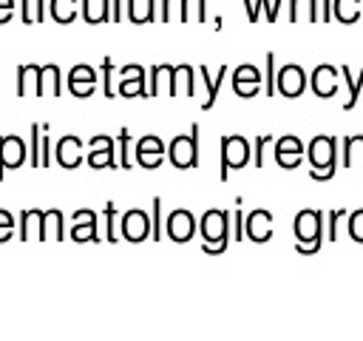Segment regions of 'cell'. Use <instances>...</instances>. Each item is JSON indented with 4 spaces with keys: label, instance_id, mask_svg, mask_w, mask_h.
Here are the masks:
<instances>
[{
    "label": "cell",
    "instance_id": "f546056e",
    "mask_svg": "<svg viewBox=\"0 0 363 341\" xmlns=\"http://www.w3.org/2000/svg\"><path fill=\"white\" fill-rule=\"evenodd\" d=\"M128 20L130 23H153L156 20V0H128Z\"/></svg>",
    "mask_w": 363,
    "mask_h": 341
},
{
    "label": "cell",
    "instance_id": "60d3db41",
    "mask_svg": "<svg viewBox=\"0 0 363 341\" xmlns=\"http://www.w3.org/2000/svg\"><path fill=\"white\" fill-rule=\"evenodd\" d=\"M105 239L108 242L119 239V233H116V205L113 202H105Z\"/></svg>",
    "mask_w": 363,
    "mask_h": 341
},
{
    "label": "cell",
    "instance_id": "4dcf8cb0",
    "mask_svg": "<svg viewBox=\"0 0 363 341\" xmlns=\"http://www.w3.org/2000/svg\"><path fill=\"white\" fill-rule=\"evenodd\" d=\"M82 20L91 23V26L111 20V0H99V3H94V0H82Z\"/></svg>",
    "mask_w": 363,
    "mask_h": 341
},
{
    "label": "cell",
    "instance_id": "5b68a950",
    "mask_svg": "<svg viewBox=\"0 0 363 341\" xmlns=\"http://www.w3.org/2000/svg\"><path fill=\"white\" fill-rule=\"evenodd\" d=\"M167 159L173 168L179 170H187V168H196L199 165V125L193 122L187 134H179L170 139L167 145Z\"/></svg>",
    "mask_w": 363,
    "mask_h": 341
},
{
    "label": "cell",
    "instance_id": "ffe728a7",
    "mask_svg": "<svg viewBox=\"0 0 363 341\" xmlns=\"http://www.w3.org/2000/svg\"><path fill=\"white\" fill-rule=\"evenodd\" d=\"M173 68H176V65H167V63H159V65L150 68L147 97H159V94L173 97Z\"/></svg>",
    "mask_w": 363,
    "mask_h": 341
},
{
    "label": "cell",
    "instance_id": "7bdbcfd3",
    "mask_svg": "<svg viewBox=\"0 0 363 341\" xmlns=\"http://www.w3.org/2000/svg\"><path fill=\"white\" fill-rule=\"evenodd\" d=\"M116 139H119V168H125V170H128V168L133 165V162H130V156H128L130 131H128V128H119V136H116Z\"/></svg>",
    "mask_w": 363,
    "mask_h": 341
},
{
    "label": "cell",
    "instance_id": "e575fe53",
    "mask_svg": "<svg viewBox=\"0 0 363 341\" xmlns=\"http://www.w3.org/2000/svg\"><path fill=\"white\" fill-rule=\"evenodd\" d=\"M346 233H349L352 242L363 244V207L349 210V216H346Z\"/></svg>",
    "mask_w": 363,
    "mask_h": 341
},
{
    "label": "cell",
    "instance_id": "ba28073f",
    "mask_svg": "<svg viewBox=\"0 0 363 341\" xmlns=\"http://www.w3.org/2000/svg\"><path fill=\"white\" fill-rule=\"evenodd\" d=\"M26 159H28V148L17 134L0 136V179L6 176V170H17Z\"/></svg>",
    "mask_w": 363,
    "mask_h": 341
},
{
    "label": "cell",
    "instance_id": "3957f363",
    "mask_svg": "<svg viewBox=\"0 0 363 341\" xmlns=\"http://www.w3.org/2000/svg\"><path fill=\"white\" fill-rule=\"evenodd\" d=\"M292 230H295V250H298L301 256L318 253L320 244H323V210L303 207V210L295 216Z\"/></svg>",
    "mask_w": 363,
    "mask_h": 341
},
{
    "label": "cell",
    "instance_id": "ee69618b",
    "mask_svg": "<svg viewBox=\"0 0 363 341\" xmlns=\"http://www.w3.org/2000/svg\"><path fill=\"white\" fill-rule=\"evenodd\" d=\"M269 134H264V136H255V148H252V165L255 168H264V151H267V145H269Z\"/></svg>",
    "mask_w": 363,
    "mask_h": 341
},
{
    "label": "cell",
    "instance_id": "277c9868",
    "mask_svg": "<svg viewBox=\"0 0 363 341\" xmlns=\"http://www.w3.org/2000/svg\"><path fill=\"white\" fill-rule=\"evenodd\" d=\"M218 156H221V162H218V179L227 182L230 179V170H241L244 165H250L252 148H250V142L241 134H227V136H221Z\"/></svg>",
    "mask_w": 363,
    "mask_h": 341
},
{
    "label": "cell",
    "instance_id": "cb8c5ba5",
    "mask_svg": "<svg viewBox=\"0 0 363 341\" xmlns=\"http://www.w3.org/2000/svg\"><path fill=\"white\" fill-rule=\"evenodd\" d=\"M88 165H91L94 170H99V168H119V162H116V148H113V139H108L105 145H96V148H91V153H88Z\"/></svg>",
    "mask_w": 363,
    "mask_h": 341
},
{
    "label": "cell",
    "instance_id": "83f0119b",
    "mask_svg": "<svg viewBox=\"0 0 363 341\" xmlns=\"http://www.w3.org/2000/svg\"><path fill=\"white\" fill-rule=\"evenodd\" d=\"M340 74H343L346 88H349V99L343 102V111H354V108H357V99H360V91H363V68H360L357 77H352V68L343 63V65H340Z\"/></svg>",
    "mask_w": 363,
    "mask_h": 341
},
{
    "label": "cell",
    "instance_id": "52a82bcc",
    "mask_svg": "<svg viewBox=\"0 0 363 341\" xmlns=\"http://www.w3.org/2000/svg\"><path fill=\"white\" fill-rule=\"evenodd\" d=\"M164 233L170 242H190L196 236V216L187 210V207H176L167 213V222H164Z\"/></svg>",
    "mask_w": 363,
    "mask_h": 341
},
{
    "label": "cell",
    "instance_id": "e0dca14e",
    "mask_svg": "<svg viewBox=\"0 0 363 341\" xmlns=\"http://www.w3.org/2000/svg\"><path fill=\"white\" fill-rule=\"evenodd\" d=\"M227 65H221L213 77H210V68L207 65H199L196 68V74H199V80L204 82V99H201V111H210L213 105H216V99H218V91H221V82H224V77H227Z\"/></svg>",
    "mask_w": 363,
    "mask_h": 341
},
{
    "label": "cell",
    "instance_id": "484cf974",
    "mask_svg": "<svg viewBox=\"0 0 363 341\" xmlns=\"http://www.w3.org/2000/svg\"><path fill=\"white\" fill-rule=\"evenodd\" d=\"M116 97H147V82H145V71L119 77L116 85Z\"/></svg>",
    "mask_w": 363,
    "mask_h": 341
},
{
    "label": "cell",
    "instance_id": "b9f144b4",
    "mask_svg": "<svg viewBox=\"0 0 363 341\" xmlns=\"http://www.w3.org/2000/svg\"><path fill=\"white\" fill-rule=\"evenodd\" d=\"M43 20V0H23V23H40Z\"/></svg>",
    "mask_w": 363,
    "mask_h": 341
},
{
    "label": "cell",
    "instance_id": "ac0fdd59",
    "mask_svg": "<svg viewBox=\"0 0 363 341\" xmlns=\"http://www.w3.org/2000/svg\"><path fill=\"white\" fill-rule=\"evenodd\" d=\"M40 71H43V65H37V63H23V65H17V97H43V91H40Z\"/></svg>",
    "mask_w": 363,
    "mask_h": 341
},
{
    "label": "cell",
    "instance_id": "74e56055",
    "mask_svg": "<svg viewBox=\"0 0 363 341\" xmlns=\"http://www.w3.org/2000/svg\"><path fill=\"white\" fill-rule=\"evenodd\" d=\"M162 230H164V224H162V196H153V202H150V239L159 242Z\"/></svg>",
    "mask_w": 363,
    "mask_h": 341
},
{
    "label": "cell",
    "instance_id": "4316f807",
    "mask_svg": "<svg viewBox=\"0 0 363 341\" xmlns=\"http://www.w3.org/2000/svg\"><path fill=\"white\" fill-rule=\"evenodd\" d=\"M40 219H43V210L40 207H26L20 210V239L28 242V239H40Z\"/></svg>",
    "mask_w": 363,
    "mask_h": 341
},
{
    "label": "cell",
    "instance_id": "603a6c76",
    "mask_svg": "<svg viewBox=\"0 0 363 341\" xmlns=\"http://www.w3.org/2000/svg\"><path fill=\"white\" fill-rule=\"evenodd\" d=\"M340 165L343 168H354V165L363 168V134H354V136L343 139V145H340Z\"/></svg>",
    "mask_w": 363,
    "mask_h": 341
},
{
    "label": "cell",
    "instance_id": "8992f818",
    "mask_svg": "<svg viewBox=\"0 0 363 341\" xmlns=\"http://www.w3.org/2000/svg\"><path fill=\"white\" fill-rule=\"evenodd\" d=\"M306 71L298 65V63H286L275 71V91L286 99H298L303 91H306Z\"/></svg>",
    "mask_w": 363,
    "mask_h": 341
},
{
    "label": "cell",
    "instance_id": "ab89813d",
    "mask_svg": "<svg viewBox=\"0 0 363 341\" xmlns=\"http://www.w3.org/2000/svg\"><path fill=\"white\" fill-rule=\"evenodd\" d=\"M204 23L207 20V11H204V0H184V23Z\"/></svg>",
    "mask_w": 363,
    "mask_h": 341
},
{
    "label": "cell",
    "instance_id": "1f68e13d",
    "mask_svg": "<svg viewBox=\"0 0 363 341\" xmlns=\"http://www.w3.org/2000/svg\"><path fill=\"white\" fill-rule=\"evenodd\" d=\"M332 11H335V17L343 26L357 23V17H360V0H335L332 3Z\"/></svg>",
    "mask_w": 363,
    "mask_h": 341
},
{
    "label": "cell",
    "instance_id": "d590c367",
    "mask_svg": "<svg viewBox=\"0 0 363 341\" xmlns=\"http://www.w3.org/2000/svg\"><path fill=\"white\" fill-rule=\"evenodd\" d=\"M99 71H102V94L108 97V99H113L116 97V85H113V60L111 57H102V65H99Z\"/></svg>",
    "mask_w": 363,
    "mask_h": 341
},
{
    "label": "cell",
    "instance_id": "816d5d0a",
    "mask_svg": "<svg viewBox=\"0 0 363 341\" xmlns=\"http://www.w3.org/2000/svg\"><path fill=\"white\" fill-rule=\"evenodd\" d=\"M329 17H332V0H323V14H320V20L326 23Z\"/></svg>",
    "mask_w": 363,
    "mask_h": 341
},
{
    "label": "cell",
    "instance_id": "2e32d148",
    "mask_svg": "<svg viewBox=\"0 0 363 341\" xmlns=\"http://www.w3.org/2000/svg\"><path fill=\"white\" fill-rule=\"evenodd\" d=\"M94 88H96V71H94L91 65L79 63V65H74V68L68 71V91H71L74 97L85 99V97L94 94Z\"/></svg>",
    "mask_w": 363,
    "mask_h": 341
},
{
    "label": "cell",
    "instance_id": "681fc988",
    "mask_svg": "<svg viewBox=\"0 0 363 341\" xmlns=\"http://www.w3.org/2000/svg\"><path fill=\"white\" fill-rule=\"evenodd\" d=\"M11 9H14V0H0V23L11 17Z\"/></svg>",
    "mask_w": 363,
    "mask_h": 341
},
{
    "label": "cell",
    "instance_id": "f907efd6",
    "mask_svg": "<svg viewBox=\"0 0 363 341\" xmlns=\"http://www.w3.org/2000/svg\"><path fill=\"white\" fill-rule=\"evenodd\" d=\"M125 14H122V0H111V20L119 23Z\"/></svg>",
    "mask_w": 363,
    "mask_h": 341
},
{
    "label": "cell",
    "instance_id": "bcb514c9",
    "mask_svg": "<svg viewBox=\"0 0 363 341\" xmlns=\"http://www.w3.org/2000/svg\"><path fill=\"white\" fill-rule=\"evenodd\" d=\"M51 151H54V148H51V136L43 134V136H40V168H48V165H51Z\"/></svg>",
    "mask_w": 363,
    "mask_h": 341
},
{
    "label": "cell",
    "instance_id": "7c38bea8",
    "mask_svg": "<svg viewBox=\"0 0 363 341\" xmlns=\"http://www.w3.org/2000/svg\"><path fill=\"white\" fill-rule=\"evenodd\" d=\"M164 153H167V148H164V142L156 134H147V136H142L136 142V165H142L147 170L159 168L162 159H164Z\"/></svg>",
    "mask_w": 363,
    "mask_h": 341
},
{
    "label": "cell",
    "instance_id": "8fae6325",
    "mask_svg": "<svg viewBox=\"0 0 363 341\" xmlns=\"http://www.w3.org/2000/svg\"><path fill=\"white\" fill-rule=\"evenodd\" d=\"M233 91H235L241 99H250V97L261 94V71H258L252 63H241V65L233 71Z\"/></svg>",
    "mask_w": 363,
    "mask_h": 341
},
{
    "label": "cell",
    "instance_id": "4fadbf2b",
    "mask_svg": "<svg viewBox=\"0 0 363 341\" xmlns=\"http://www.w3.org/2000/svg\"><path fill=\"white\" fill-rule=\"evenodd\" d=\"M303 153H306V148H303V142H301L295 134H286V136H281V139L275 142V162H278L284 170L298 168L301 159H303Z\"/></svg>",
    "mask_w": 363,
    "mask_h": 341
},
{
    "label": "cell",
    "instance_id": "44dd1931",
    "mask_svg": "<svg viewBox=\"0 0 363 341\" xmlns=\"http://www.w3.org/2000/svg\"><path fill=\"white\" fill-rule=\"evenodd\" d=\"M40 239H54V242H62L65 239V230H62V210L60 207H48L43 210V219H40Z\"/></svg>",
    "mask_w": 363,
    "mask_h": 341
},
{
    "label": "cell",
    "instance_id": "d4e9b609",
    "mask_svg": "<svg viewBox=\"0 0 363 341\" xmlns=\"http://www.w3.org/2000/svg\"><path fill=\"white\" fill-rule=\"evenodd\" d=\"M40 91H43V97H45V94H48V97H60V94H62V74H60V65H54V63L43 65V71H40Z\"/></svg>",
    "mask_w": 363,
    "mask_h": 341
},
{
    "label": "cell",
    "instance_id": "c3c4849f",
    "mask_svg": "<svg viewBox=\"0 0 363 341\" xmlns=\"http://www.w3.org/2000/svg\"><path fill=\"white\" fill-rule=\"evenodd\" d=\"M244 6H247V20H250V23H258V17H261V0H258V3L244 0Z\"/></svg>",
    "mask_w": 363,
    "mask_h": 341
},
{
    "label": "cell",
    "instance_id": "5bb4252c",
    "mask_svg": "<svg viewBox=\"0 0 363 341\" xmlns=\"http://www.w3.org/2000/svg\"><path fill=\"white\" fill-rule=\"evenodd\" d=\"M54 162H57L60 168H65V170L79 168V165H82V139L74 136V134L60 136V142H57V148H54Z\"/></svg>",
    "mask_w": 363,
    "mask_h": 341
},
{
    "label": "cell",
    "instance_id": "7dc6e473",
    "mask_svg": "<svg viewBox=\"0 0 363 341\" xmlns=\"http://www.w3.org/2000/svg\"><path fill=\"white\" fill-rule=\"evenodd\" d=\"M233 224H235L233 239H235V242H241V239H244V213H241V207H235V210H233Z\"/></svg>",
    "mask_w": 363,
    "mask_h": 341
},
{
    "label": "cell",
    "instance_id": "9c48e42d",
    "mask_svg": "<svg viewBox=\"0 0 363 341\" xmlns=\"http://www.w3.org/2000/svg\"><path fill=\"white\" fill-rule=\"evenodd\" d=\"M119 236L125 242H145L150 236V216L142 207L125 210L122 213V222H119Z\"/></svg>",
    "mask_w": 363,
    "mask_h": 341
},
{
    "label": "cell",
    "instance_id": "6da1fadb",
    "mask_svg": "<svg viewBox=\"0 0 363 341\" xmlns=\"http://www.w3.org/2000/svg\"><path fill=\"white\" fill-rule=\"evenodd\" d=\"M199 233L204 239L201 250L207 256H218L227 250L230 244V210H221V207H210L201 213L199 219Z\"/></svg>",
    "mask_w": 363,
    "mask_h": 341
},
{
    "label": "cell",
    "instance_id": "7a4b0ae2",
    "mask_svg": "<svg viewBox=\"0 0 363 341\" xmlns=\"http://www.w3.org/2000/svg\"><path fill=\"white\" fill-rule=\"evenodd\" d=\"M306 159L312 165L309 179L329 182L337 173V139L335 136H326V134H318L309 142V148H306Z\"/></svg>",
    "mask_w": 363,
    "mask_h": 341
},
{
    "label": "cell",
    "instance_id": "d6986e66",
    "mask_svg": "<svg viewBox=\"0 0 363 341\" xmlns=\"http://www.w3.org/2000/svg\"><path fill=\"white\" fill-rule=\"evenodd\" d=\"M71 239H74V242H99V233H96V213H94L91 207H82V210L74 213Z\"/></svg>",
    "mask_w": 363,
    "mask_h": 341
},
{
    "label": "cell",
    "instance_id": "9a60e30c",
    "mask_svg": "<svg viewBox=\"0 0 363 341\" xmlns=\"http://www.w3.org/2000/svg\"><path fill=\"white\" fill-rule=\"evenodd\" d=\"M337 68L335 65H329V63H320L315 71H312V77H309V85H312V94L315 97H320V99H329V97H335V91H337Z\"/></svg>",
    "mask_w": 363,
    "mask_h": 341
},
{
    "label": "cell",
    "instance_id": "8d00e7d4",
    "mask_svg": "<svg viewBox=\"0 0 363 341\" xmlns=\"http://www.w3.org/2000/svg\"><path fill=\"white\" fill-rule=\"evenodd\" d=\"M28 136H31V142H28V165L31 168H40V136H43V125L31 122Z\"/></svg>",
    "mask_w": 363,
    "mask_h": 341
},
{
    "label": "cell",
    "instance_id": "7402d4cb",
    "mask_svg": "<svg viewBox=\"0 0 363 341\" xmlns=\"http://www.w3.org/2000/svg\"><path fill=\"white\" fill-rule=\"evenodd\" d=\"M179 94H187V97L199 94V88H196V68L187 65V63L173 68V97H179Z\"/></svg>",
    "mask_w": 363,
    "mask_h": 341
},
{
    "label": "cell",
    "instance_id": "30bf717a",
    "mask_svg": "<svg viewBox=\"0 0 363 341\" xmlns=\"http://www.w3.org/2000/svg\"><path fill=\"white\" fill-rule=\"evenodd\" d=\"M244 239L255 242V244H264L272 239V213L264 210V207H255L244 216Z\"/></svg>",
    "mask_w": 363,
    "mask_h": 341
},
{
    "label": "cell",
    "instance_id": "f35d334b",
    "mask_svg": "<svg viewBox=\"0 0 363 341\" xmlns=\"http://www.w3.org/2000/svg\"><path fill=\"white\" fill-rule=\"evenodd\" d=\"M264 63H267V68H264V94L267 97H275L278 91H275V54L272 51H267V57H264Z\"/></svg>",
    "mask_w": 363,
    "mask_h": 341
},
{
    "label": "cell",
    "instance_id": "836d02e7",
    "mask_svg": "<svg viewBox=\"0 0 363 341\" xmlns=\"http://www.w3.org/2000/svg\"><path fill=\"white\" fill-rule=\"evenodd\" d=\"M51 17L57 23H71L77 17V0H51Z\"/></svg>",
    "mask_w": 363,
    "mask_h": 341
},
{
    "label": "cell",
    "instance_id": "f1b7e54d",
    "mask_svg": "<svg viewBox=\"0 0 363 341\" xmlns=\"http://www.w3.org/2000/svg\"><path fill=\"white\" fill-rule=\"evenodd\" d=\"M301 17L309 23H318L320 20L318 0H289V23H298Z\"/></svg>",
    "mask_w": 363,
    "mask_h": 341
},
{
    "label": "cell",
    "instance_id": "f6af8a7d",
    "mask_svg": "<svg viewBox=\"0 0 363 341\" xmlns=\"http://www.w3.org/2000/svg\"><path fill=\"white\" fill-rule=\"evenodd\" d=\"M11 236H14V216L0 207V242H6Z\"/></svg>",
    "mask_w": 363,
    "mask_h": 341
},
{
    "label": "cell",
    "instance_id": "d6a6232c",
    "mask_svg": "<svg viewBox=\"0 0 363 341\" xmlns=\"http://www.w3.org/2000/svg\"><path fill=\"white\" fill-rule=\"evenodd\" d=\"M346 216H349L346 207H335V210L323 213V219H326V242H337V236H340V222H343Z\"/></svg>",
    "mask_w": 363,
    "mask_h": 341
}]
</instances>
